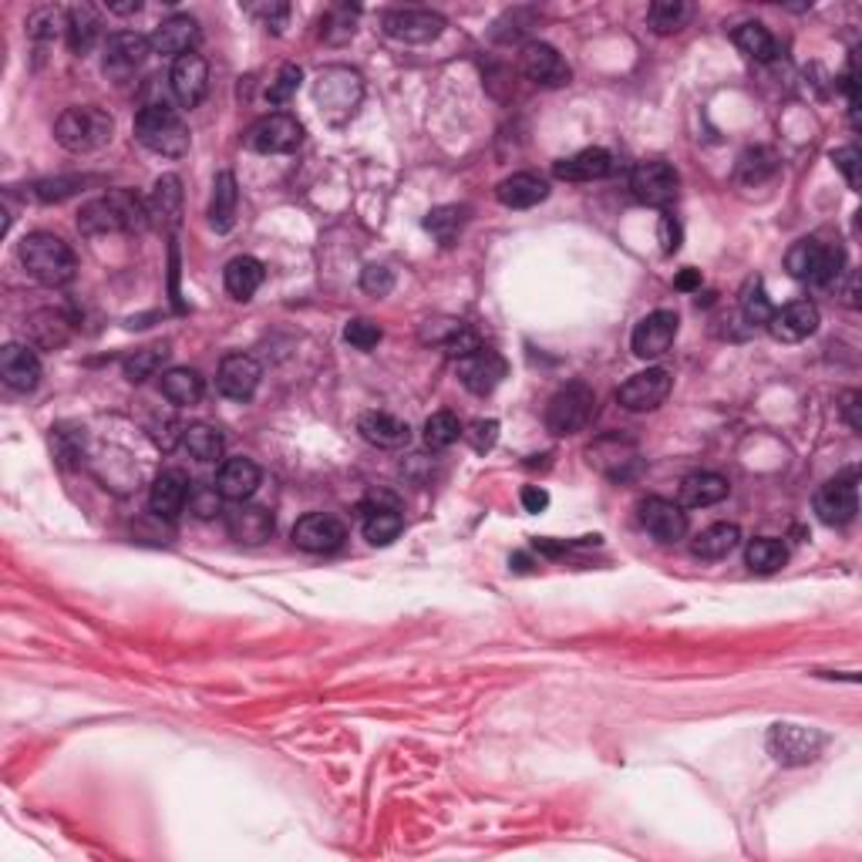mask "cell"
Masks as SVG:
<instances>
[{"label": "cell", "instance_id": "1", "mask_svg": "<svg viewBox=\"0 0 862 862\" xmlns=\"http://www.w3.org/2000/svg\"><path fill=\"white\" fill-rule=\"evenodd\" d=\"M148 220V202L128 189L105 192L85 202L78 213V230L85 236H109V233H135Z\"/></svg>", "mask_w": 862, "mask_h": 862}, {"label": "cell", "instance_id": "2", "mask_svg": "<svg viewBox=\"0 0 862 862\" xmlns=\"http://www.w3.org/2000/svg\"><path fill=\"white\" fill-rule=\"evenodd\" d=\"M21 264L44 287H65V283L75 280V270H78V260H75L71 246L61 236H55V233H31V236H24Z\"/></svg>", "mask_w": 862, "mask_h": 862}, {"label": "cell", "instance_id": "3", "mask_svg": "<svg viewBox=\"0 0 862 862\" xmlns=\"http://www.w3.org/2000/svg\"><path fill=\"white\" fill-rule=\"evenodd\" d=\"M365 98V81L358 71H350L344 65H331L317 75L314 81V101L321 115L331 122V125H344L354 112H358Z\"/></svg>", "mask_w": 862, "mask_h": 862}, {"label": "cell", "instance_id": "4", "mask_svg": "<svg viewBox=\"0 0 862 862\" xmlns=\"http://www.w3.org/2000/svg\"><path fill=\"white\" fill-rule=\"evenodd\" d=\"M135 138L148 148L156 152V156H166V159H179L189 152V128L186 122L179 119L176 109L169 105H145L138 115H135Z\"/></svg>", "mask_w": 862, "mask_h": 862}, {"label": "cell", "instance_id": "5", "mask_svg": "<svg viewBox=\"0 0 862 862\" xmlns=\"http://www.w3.org/2000/svg\"><path fill=\"white\" fill-rule=\"evenodd\" d=\"M115 122L109 112H101L94 105H78L58 115L55 122V138L61 148L75 152V156H85V152H94L101 145L112 142Z\"/></svg>", "mask_w": 862, "mask_h": 862}, {"label": "cell", "instance_id": "6", "mask_svg": "<svg viewBox=\"0 0 862 862\" xmlns=\"http://www.w3.org/2000/svg\"><path fill=\"white\" fill-rule=\"evenodd\" d=\"M842 249L832 246V243H819V239H798L788 257H785V267L795 280H805L813 287H826L839 277L842 270Z\"/></svg>", "mask_w": 862, "mask_h": 862}, {"label": "cell", "instance_id": "7", "mask_svg": "<svg viewBox=\"0 0 862 862\" xmlns=\"http://www.w3.org/2000/svg\"><path fill=\"white\" fill-rule=\"evenodd\" d=\"M596 412V394L593 388L573 381L567 388H560L552 398H549V408H546V428L552 435H576L590 425Z\"/></svg>", "mask_w": 862, "mask_h": 862}, {"label": "cell", "instance_id": "8", "mask_svg": "<svg viewBox=\"0 0 862 862\" xmlns=\"http://www.w3.org/2000/svg\"><path fill=\"white\" fill-rule=\"evenodd\" d=\"M300 138H303V125L287 112L264 115L246 132V145L253 152H260V156H283V152H293L300 145Z\"/></svg>", "mask_w": 862, "mask_h": 862}, {"label": "cell", "instance_id": "9", "mask_svg": "<svg viewBox=\"0 0 862 862\" xmlns=\"http://www.w3.org/2000/svg\"><path fill=\"white\" fill-rule=\"evenodd\" d=\"M381 27L388 37L401 44H432L445 31V18L425 8H398L381 18Z\"/></svg>", "mask_w": 862, "mask_h": 862}, {"label": "cell", "instance_id": "10", "mask_svg": "<svg viewBox=\"0 0 862 862\" xmlns=\"http://www.w3.org/2000/svg\"><path fill=\"white\" fill-rule=\"evenodd\" d=\"M678 186H681V179H678L674 166L661 163V159L640 163L630 176V189L643 206H668V202L678 199Z\"/></svg>", "mask_w": 862, "mask_h": 862}, {"label": "cell", "instance_id": "11", "mask_svg": "<svg viewBox=\"0 0 862 862\" xmlns=\"http://www.w3.org/2000/svg\"><path fill=\"white\" fill-rule=\"evenodd\" d=\"M671 388H674L671 371H664V368H647V371L634 374V378L617 391V401L624 404L627 412H653V408H661V404L668 401Z\"/></svg>", "mask_w": 862, "mask_h": 862}, {"label": "cell", "instance_id": "12", "mask_svg": "<svg viewBox=\"0 0 862 862\" xmlns=\"http://www.w3.org/2000/svg\"><path fill=\"white\" fill-rule=\"evenodd\" d=\"M769 751L782 765H805L822 751V735L802 725H775L769 731Z\"/></svg>", "mask_w": 862, "mask_h": 862}, {"label": "cell", "instance_id": "13", "mask_svg": "<svg viewBox=\"0 0 862 862\" xmlns=\"http://www.w3.org/2000/svg\"><path fill=\"white\" fill-rule=\"evenodd\" d=\"M519 65H523V75H526L529 81L542 85V88H563V85H570V78H573V71H570V65L563 61V55H560V51H556L552 44H546V41L526 44Z\"/></svg>", "mask_w": 862, "mask_h": 862}, {"label": "cell", "instance_id": "14", "mask_svg": "<svg viewBox=\"0 0 862 862\" xmlns=\"http://www.w3.org/2000/svg\"><path fill=\"white\" fill-rule=\"evenodd\" d=\"M678 314L674 311H653L647 314L637 327H634V337H630V347L637 358L650 361V358H661V354L671 350L674 337H678Z\"/></svg>", "mask_w": 862, "mask_h": 862}, {"label": "cell", "instance_id": "15", "mask_svg": "<svg viewBox=\"0 0 862 862\" xmlns=\"http://www.w3.org/2000/svg\"><path fill=\"white\" fill-rule=\"evenodd\" d=\"M148 51H152V41L142 37V34H135V31H119V34H112L109 44H105V75L115 78V81L132 78V75L145 65Z\"/></svg>", "mask_w": 862, "mask_h": 862}, {"label": "cell", "instance_id": "16", "mask_svg": "<svg viewBox=\"0 0 862 862\" xmlns=\"http://www.w3.org/2000/svg\"><path fill=\"white\" fill-rule=\"evenodd\" d=\"M169 85H172V94L182 109H195L202 98L210 91V65L202 55H182L176 58L172 71H169Z\"/></svg>", "mask_w": 862, "mask_h": 862}, {"label": "cell", "instance_id": "17", "mask_svg": "<svg viewBox=\"0 0 862 862\" xmlns=\"http://www.w3.org/2000/svg\"><path fill=\"white\" fill-rule=\"evenodd\" d=\"M859 513V489L855 479H832L816 492V516L826 526H849Z\"/></svg>", "mask_w": 862, "mask_h": 862}, {"label": "cell", "instance_id": "18", "mask_svg": "<svg viewBox=\"0 0 862 862\" xmlns=\"http://www.w3.org/2000/svg\"><path fill=\"white\" fill-rule=\"evenodd\" d=\"M640 523L653 539H661V542H678L687 533V513L678 502L661 499V495H650V499L640 502Z\"/></svg>", "mask_w": 862, "mask_h": 862}, {"label": "cell", "instance_id": "19", "mask_svg": "<svg viewBox=\"0 0 862 862\" xmlns=\"http://www.w3.org/2000/svg\"><path fill=\"white\" fill-rule=\"evenodd\" d=\"M344 523L327 513H311L293 526V546H300L303 552H334L344 546Z\"/></svg>", "mask_w": 862, "mask_h": 862}, {"label": "cell", "instance_id": "20", "mask_svg": "<svg viewBox=\"0 0 862 862\" xmlns=\"http://www.w3.org/2000/svg\"><path fill=\"white\" fill-rule=\"evenodd\" d=\"M260 378H264V371H260L257 361L249 358V354H230V358H223V365H220L216 388L230 401H249L260 388Z\"/></svg>", "mask_w": 862, "mask_h": 862}, {"label": "cell", "instance_id": "21", "mask_svg": "<svg viewBox=\"0 0 862 862\" xmlns=\"http://www.w3.org/2000/svg\"><path fill=\"white\" fill-rule=\"evenodd\" d=\"M226 529L243 546H260L273 536V513L264 505L233 502L226 510Z\"/></svg>", "mask_w": 862, "mask_h": 862}, {"label": "cell", "instance_id": "22", "mask_svg": "<svg viewBox=\"0 0 862 862\" xmlns=\"http://www.w3.org/2000/svg\"><path fill=\"white\" fill-rule=\"evenodd\" d=\"M505 371H510V368H505V361L499 358L495 350H485V347H479V350L466 354V358H459V378H462V384L472 394H492L502 384Z\"/></svg>", "mask_w": 862, "mask_h": 862}, {"label": "cell", "instance_id": "23", "mask_svg": "<svg viewBox=\"0 0 862 862\" xmlns=\"http://www.w3.org/2000/svg\"><path fill=\"white\" fill-rule=\"evenodd\" d=\"M819 327V307L808 300H795L788 307L775 311L772 321H769V331L775 340H785V344H798L805 337H813Z\"/></svg>", "mask_w": 862, "mask_h": 862}, {"label": "cell", "instance_id": "24", "mask_svg": "<svg viewBox=\"0 0 862 862\" xmlns=\"http://www.w3.org/2000/svg\"><path fill=\"white\" fill-rule=\"evenodd\" d=\"M192 495V482L182 469H166L156 482H152V492H148V505L152 513L163 516V519H176L186 502Z\"/></svg>", "mask_w": 862, "mask_h": 862}, {"label": "cell", "instance_id": "25", "mask_svg": "<svg viewBox=\"0 0 862 862\" xmlns=\"http://www.w3.org/2000/svg\"><path fill=\"white\" fill-rule=\"evenodd\" d=\"M0 378L11 391H34L41 381V361L37 354L24 344H8L0 350Z\"/></svg>", "mask_w": 862, "mask_h": 862}, {"label": "cell", "instance_id": "26", "mask_svg": "<svg viewBox=\"0 0 862 862\" xmlns=\"http://www.w3.org/2000/svg\"><path fill=\"white\" fill-rule=\"evenodd\" d=\"M549 195V182L536 172H516L510 179H502L495 189V199L505 210H533Z\"/></svg>", "mask_w": 862, "mask_h": 862}, {"label": "cell", "instance_id": "27", "mask_svg": "<svg viewBox=\"0 0 862 862\" xmlns=\"http://www.w3.org/2000/svg\"><path fill=\"white\" fill-rule=\"evenodd\" d=\"M614 169V156L606 148L593 145V148H583L576 152V156L563 159V163H556V179H563V182H593V179H603V176H611Z\"/></svg>", "mask_w": 862, "mask_h": 862}, {"label": "cell", "instance_id": "28", "mask_svg": "<svg viewBox=\"0 0 862 862\" xmlns=\"http://www.w3.org/2000/svg\"><path fill=\"white\" fill-rule=\"evenodd\" d=\"M148 41H152V51H159V55L182 58V55H192V44L199 41V24L189 14H176L152 31Z\"/></svg>", "mask_w": 862, "mask_h": 862}, {"label": "cell", "instance_id": "29", "mask_svg": "<svg viewBox=\"0 0 862 862\" xmlns=\"http://www.w3.org/2000/svg\"><path fill=\"white\" fill-rule=\"evenodd\" d=\"M260 485V469L249 459H226L216 472V492L226 502H246Z\"/></svg>", "mask_w": 862, "mask_h": 862}, {"label": "cell", "instance_id": "30", "mask_svg": "<svg viewBox=\"0 0 862 862\" xmlns=\"http://www.w3.org/2000/svg\"><path fill=\"white\" fill-rule=\"evenodd\" d=\"M358 432L365 441L378 445V448H401V445H408L412 438V428L408 422H401L388 412H365L358 418Z\"/></svg>", "mask_w": 862, "mask_h": 862}, {"label": "cell", "instance_id": "31", "mask_svg": "<svg viewBox=\"0 0 862 862\" xmlns=\"http://www.w3.org/2000/svg\"><path fill=\"white\" fill-rule=\"evenodd\" d=\"M728 479L718 472H697L681 482V510H704V505H718L728 495Z\"/></svg>", "mask_w": 862, "mask_h": 862}, {"label": "cell", "instance_id": "32", "mask_svg": "<svg viewBox=\"0 0 862 862\" xmlns=\"http://www.w3.org/2000/svg\"><path fill=\"white\" fill-rule=\"evenodd\" d=\"M264 277H267V270H264V264L257 257H236V260L226 264V273H223L226 290L236 300H249L253 293L264 287Z\"/></svg>", "mask_w": 862, "mask_h": 862}, {"label": "cell", "instance_id": "33", "mask_svg": "<svg viewBox=\"0 0 862 862\" xmlns=\"http://www.w3.org/2000/svg\"><path fill=\"white\" fill-rule=\"evenodd\" d=\"M738 542H741V529L735 523H715L694 539L691 549L697 560H725L728 552H735Z\"/></svg>", "mask_w": 862, "mask_h": 862}, {"label": "cell", "instance_id": "34", "mask_svg": "<svg viewBox=\"0 0 862 862\" xmlns=\"http://www.w3.org/2000/svg\"><path fill=\"white\" fill-rule=\"evenodd\" d=\"M27 331H31V337H34L37 347L55 350V347H65V344H68V337H71V321H68L61 311H51V307H47V311L31 314Z\"/></svg>", "mask_w": 862, "mask_h": 862}, {"label": "cell", "instance_id": "35", "mask_svg": "<svg viewBox=\"0 0 862 862\" xmlns=\"http://www.w3.org/2000/svg\"><path fill=\"white\" fill-rule=\"evenodd\" d=\"M236 202H239V189L233 172H220L213 182V202H210V223L213 230L226 233L236 223Z\"/></svg>", "mask_w": 862, "mask_h": 862}, {"label": "cell", "instance_id": "36", "mask_svg": "<svg viewBox=\"0 0 862 862\" xmlns=\"http://www.w3.org/2000/svg\"><path fill=\"white\" fill-rule=\"evenodd\" d=\"M182 182L176 176H163L152 189V199H148V216L159 220V223H179V213H182Z\"/></svg>", "mask_w": 862, "mask_h": 862}, {"label": "cell", "instance_id": "37", "mask_svg": "<svg viewBox=\"0 0 862 862\" xmlns=\"http://www.w3.org/2000/svg\"><path fill=\"white\" fill-rule=\"evenodd\" d=\"M163 394L172 404H199L202 394H206V381L192 368H172L163 374Z\"/></svg>", "mask_w": 862, "mask_h": 862}, {"label": "cell", "instance_id": "38", "mask_svg": "<svg viewBox=\"0 0 862 862\" xmlns=\"http://www.w3.org/2000/svg\"><path fill=\"white\" fill-rule=\"evenodd\" d=\"M182 445H186V451L192 455L195 462H216V459H223V448H226L223 432L213 428V425H189V428H182Z\"/></svg>", "mask_w": 862, "mask_h": 862}, {"label": "cell", "instance_id": "39", "mask_svg": "<svg viewBox=\"0 0 862 862\" xmlns=\"http://www.w3.org/2000/svg\"><path fill=\"white\" fill-rule=\"evenodd\" d=\"M735 44L741 47V55L754 58V61H772L779 55V41L775 34L765 27V24H758V21H748L735 31Z\"/></svg>", "mask_w": 862, "mask_h": 862}, {"label": "cell", "instance_id": "40", "mask_svg": "<svg viewBox=\"0 0 862 862\" xmlns=\"http://www.w3.org/2000/svg\"><path fill=\"white\" fill-rule=\"evenodd\" d=\"M68 44L75 55H88V51L94 47L98 34H101V18L94 14V8L81 4V8H71L68 11Z\"/></svg>", "mask_w": 862, "mask_h": 862}, {"label": "cell", "instance_id": "41", "mask_svg": "<svg viewBox=\"0 0 862 862\" xmlns=\"http://www.w3.org/2000/svg\"><path fill=\"white\" fill-rule=\"evenodd\" d=\"M745 560L754 573H775L785 567L788 560V549L782 539H772V536H762V539H751L748 542V552H745Z\"/></svg>", "mask_w": 862, "mask_h": 862}, {"label": "cell", "instance_id": "42", "mask_svg": "<svg viewBox=\"0 0 862 862\" xmlns=\"http://www.w3.org/2000/svg\"><path fill=\"white\" fill-rule=\"evenodd\" d=\"M779 159L772 148H748L738 159V182L741 186H762L775 176Z\"/></svg>", "mask_w": 862, "mask_h": 862}, {"label": "cell", "instance_id": "43", "mask_svg": "<svg viewBox=\"0 0 862 862\" xmlns=\"http://www.w3.org/2000/svg\"><path fill=\"white\" fill-rule=\"evenodd\" d=\"M647 18L657 34H678L691 21V4H684V0H657V4H650Z\"/></svg>", "mask_w": 862, "mask_h": 862}, {"label": "cell", "instance_id": "44", "mask_svg": "<svg viewBox=\"0 0 862 862\" xmlns=\"http://www.w3.org/2000/svg\"><path fill=\"white\" fill-rule=\"evenodd\" d=\"M462 226H466V210H462V206H438V210H432L428 220H425V230H428L441 246H451L455 239H459Z\"/></svg>", "mask_w": 862, "mask_h": 862}, {"label": "cell", "instance_id": "45", "mask_svg": "<svg viewBox=\"0 0 862 862\" xmlns=\"http://www.w3.org/2000/svg\"><path fill=\"white\" fill-rule=\"evenodd\" d=\"M401 529H404V519L394 510H374L365 519V536L371 546H391L401 536Z\"/></svg>", "mask_w": 862, "mask_h": 862}, {"label": "cell", "instance_id": "46", "mask_svg": "<svg viewBox=\"0 0 862 862\" xmlns=\"http://www.w3.org/2000/svg\"><path fill=\"white\" fill-rule=\"evenodd\" d=\"M466 435L462 422L455 418L451 412H435L428 422H425V445L428 448H448Z\"/></svg>", "mask_w": 862, "mask_h": 862}, {"label": "cell", "instance_id": "47", "mask_svg": "<svg viewBox=\"0 0 862 862\" xmlns=\"http://www.w3.org/2000/svg\"><path fill=\"white\" fill-rule=\"evenodd\" d=\"M166 347H142V350H135L132 358L125 361V378L128 381H145V378H152L156 374L159 368H163V361H166Z\"/></svg>", "mask_w": 862, "mask_h": 862}, {"label": "cell", "instance_id": "48", "mask_svg": "<svg viewBox=\"0 0 862 862\" xmlns=\"http://www.w3.org/2000/svg\"><path fill=\"white\" fill-rule=\"evenodd\" d=\"M61 31H68V14H61V11H55V8H41V11H34L31 21H27V34H31L34 41H55Z\"/></svg>", "mask_w": 862, "mask_h": 862}, {"label": "cell", "instance_id": "49", "mask_svg": "<svg viewBox=\"0 0 862 862\" xmlns=\"http://www.w3.org/2000/svg\"><path fill=\"white\" fill-rule=\"evenodd\" d=\"M300 78H303V71L296 68V65H283L280 71H277V78L270 81V88H267V101L270 105H287V101L296 94V88H300Z\"/></svg>", "mask_w": 862, "mask_h": 862}, {"label": "cell", "instance_id": "50", "mask_svg": "<svg viewBox=\"0 0 862 862\" xmlns=\"http://www.w3.org/2000/svg\"><path fill=\"white\" fill-rule=\"evenodd\" d=\"M81 186H88V179L85 176H61V179H44V182H37L34 186V195L41 199V202H61V199H68V195H75Z\"/></svg>", "mask_w": 862, "mask_h": 862}, {"label": "cell", "instance_id": "51", "mask_svg": "<svg viewBox=\"0 0 862 862\" xmlns=\"http://www.w3.org/2000/svg\"><path fill=\"white\" fill-rule=\"evenodd\" d=\"M381 327L374 324V321H368V317H354L347 327H344V340L350 344V347H358V350H374L378 344H381Z\"/></svg>", "mask_w": 862, "mask_h": 862}, {"label": "cell", "instance_id": "52", "mask_svg": "<svg viewBox=\"0 0 862 862\" xmlns=\"http://www.w3.org/2000/svg\"><path fill=\"white\" fill-rule=\"evenodd\" d=\"M324 24H327V27H324V37H327L331 44H340V41L354 37V14L344 11V8H337Z\"/></svg>", "mask_w": 862, "mask_h": 862}, {"label": "cell", "instance_id": "53", "mask_svg": "<svg viewBox=\"0 0 862 862\" xmlns=\"http://www.w3.org/2000/svg\"><path fill=\"white\" fill-rule=\"evenodd\" d=\"M361 287H365L368 293H374V296H384V293L394 287V273H391L388 267L371 264V267L361 270Z\"/></svg>", "mask_w": 862, "mask_h": 862}, {"label": "cell", "instance_id": "54", "mask_svg": "<svg viewBox=\"0 0 862 862\" xmlns=\"http://www.w3.org/2000/svg\"><path fill=\"white\" fill-rule=\"evenodd\" d=\"M772 314L775 311H772V303H769V296L762 290H754V293L745 296V321L748 324H769Z\"/></svg>", "mask_w": 862, "mask_h": 862}, {"label": "cell", "instance_id": "55", "mask_svg": "<svg viewBox=\"0 0 862 862\" xmlns=\"http://www.w3.org/2000/svg\"><path fill=\"white\" fill-rule=\"evenodd\" d=\"M832 163H836V169L846 176V182L855 189V186H859V148H855V145L836 148V152H832Z\"/></svg>", "mask_w": 862, "mask_h": 862}, {"label": "cell", "instance_id": "56", "mask_svg": "<svg viewBox=\"0 0 862 862\" xmlns=\"http://www.w3.org/2000/svg\"><path fill=\"white\" fill-rule=\"evenodd\" d=\"M466 438H469V445L475 451H489L495 445V438H499V422H492V418L489 422H475V425H469Z\"/></svg>", "mask_w": 862, "mask_h": 862}, {"label": "cell", "instance_id": "57", "mask_svg": "<svg viewBox=\"0 0 862 862\" xmlns=\"http://www.w3.org/2000/svg\"><path fill=\"white\" fill-rule=\"evenodd\" d=\"M523 505H526V513H542L546 505H549L546 489H539V485H526V489H523Z\"/></svg>", "mask_w": 862, "mask_h": 862}, {"label": "cell", "instance_id": "58", "mask_svg": "<svg viewBox=\"0 0 862 862\" xmlns=\"http://www.w3.org/2000/svg\"><path fill=\"white\" fill-rule=\"evenodd\" d=\"M842 412H846V418H849V428H852V432H859V428H862V422H859V394H855V391H849V394H846Z\"/></svg>", "mask_w": 862, "mask_h": 862}, {"label": "cell", "instance_id": "59", "mask_svg": "<svg viewBox=\"0 0 862 862\" xmlns=\"http://www.w3.org/2000/svg\"><path fill=\"white\" fill-rule=\"evenodd\" d=\"M694 287H701V273L697 270H684L678 277V290H694Z\"/></svg>", "mask_w": 862, "mask_h": 862}, {"label": "cell", "instance_id": "60", "mask_svg": "<svg viewBox=\"0 0 862 862\" xmlns=\"http://www.w3.org/2000/svg\"><path fill=\"white\" fill-rule=\"evenodd\" d=\"M109 11H112V14H138L142 4H138V0H132V4H112Z\"/></svg>", "mask_w": 862, "mask_h": 862}]
</instances>
